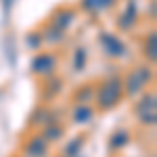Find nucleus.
Returning a JSON list of instances; mask_svg holds the SVG:
<instances>
[{
    "mask_svg": "<svg viewBox=\"0 0 157 157\" xmlns=\"http://www.w3.org/2000/svg\"><path fill=\"white\" fill-rule=\"evenodd\" d=\"M124 84L121 73H109L98 84H94V98L92 105L98 113H109L124 103Z\"/></svg>",
    "mask_w": 157,
    "mask_h": 157,
    "instance_id": "f257e3e1",
    "label": "nucleus"
},
{
    "mask_svg": "<svg viewBox=\"0 0 157 157\" xmlns=\"http://www.w3.org/2000/svg\"><path fill=\"white\" fill-rule=\"evenodd\" d=\"M121 84H124V97L134 101L140 92L155 84V67L149 63L132 65L126 73H121Z\"/></svg>",
    "mask_w": 157,
    "mask_h": 157,
    "instance_id": "f03ea898",
    "label": "nucleus"
},
{
    "mask_svg": "<svg viewBox=\"0 0 157 157\" xmlns=\"http://www.w3.org/2000/svg\"><path fill=\"white\" fill-rule=\"evenodd\" d=\"M134 117L143 128H155L157 124V92L151 88H147L145 92H140L134 98Z\"/></svg>",
    "mask_w": 157,
    "mask_h": 157,
    "instance_id": "7ed1b4c3",
    "label": "nucleus"
},
{
    "mask_svg": "<svg viewBox=\"0 0 157 157\" xmlns=\"http://www.w3.org/2000/svg\"><path fill=\"white\" fill-rule=\"evenodd\" d=\"M57 69H59V55L55 50H38L36 55L32 57L29 73L36 75L38 80L57 73Z\"/></svg>",
    "mask_w": 157,
    "mask_h": 157,
    "instance_id": "20e7f679",
    "label": "nucleus"
},
{
    "mask_svg": "<svg viewBox=\"0 0 157 157\" xmlns=\"http://www.w3.org/2000/svg\"><path fill=\"white\" fill-rule=\"evenodd\" d=\"M97 42H98V46H101V50L107 55L109 59L120 61V59H124V57H128V44H126L115 32H107V29L98 32Z\"/></svg>",
    "mask_w": 157,
    "mask_h": 157,
    "instance_id": "39448f33",
    "label": "nucleus"
},
{
    "mask_svg": "<svg viewBox=\"0 0 157 157\" xmlns=\"http://www.w3.org/2000/svg\"><path fill=\"white\" fill-rule=\"evenodd\" d=\"M140 21V11H138V4L134 0H126V6L115 15V27L121 34H130L136 29V25Z\"/></svg>",
    "mask_w": 157,
    "mask_h": 157,
    "instance_id": "423d86ee",
    "label": "nucleus"
},
{
    "mask_svg": "<svg viewBox=\"0 0 157 157\" xmlns=\"http://www.w3.org/2000/svg\"><path fill=\"white\" fill-rule=\"evenodd\" d=\"M63 90H65V80H63L61 75H57V73L42 78V80H40V86H38V92H40V101H42V103H52V101H57V98L63 94Z\"/></svg>",
    "mask_w": 157,
    "mask_h": 157,
    "instance_id": "0eeeda50",
    "label": "nucleus"
},
{
    "mask_svg": "<svg viewBox=\"0 0 157 157\" xmlns=\"http://www.w3.org/2000/svg\"><path fill=\"white\" fill-rule=\"evenodd\" d=\"M50 145L44 140V136L40 132L27 134L21 143V155L23 157H48Z\"/></svg>",
    "mask_w": 157,
    "mask_h": 157,
    "instance_id": "6e6552de",
    "label": "nucleus"
},
{
    "mask_svg": "<svg viewBox=\"0 0 157 157\" xmlns=\"http://www.w3.org/2000/svg\"><path fill=\"white\" fill-rule=\"evenodd\" d=\"M75 21H78V9L71 6V4H65V6L55 9V13L48 17V23L55 25L57 29H61V32H65V34L73 27Z\"/></svg>",
    "mask_w": 157,
    "mask_h": 157,
    "instance_id": "1a4fd4ad",
    "label": "nucleus"
},
{
    "mask_svg": "<svg viewBox=\"0 0 157 157\" xmlns=\"http://www.w3.org/2000/svg\"><path fill=\"white\" fill-rule=\"evenodd\" d=\"M120 0H80V11L88 17H101L117 6Z\"/></svg>",
    "mask_w": 157,
    "mask_h": 157,
    "instance_id": "9d476101",
    "label": "nucleus"
},
{
    "mask_svg": "<svg viewBox=\"0 0 157 157\" xmlns=\"http://www.w3.org/2000/svg\"><path fill=\"white\" fill-rule=\"evenodd\" d=\"M130 140H132V132H130V128H126V126H117L113 132L109 134V138H107V149H109V153L124 151L126 147L130 145Z\"/></svg>",
    "mask_w": 157,
    "mask_h": 157,
    "instance_id": "9b49d317",
    "label": "nucleus"
},
{
    "mask_svg": "<svg viewBox=\"0 0 157 157\" xmlns=\"http://www.w3.org/2000/svg\"><path fill=\"white\" fill-rule=\"evenodd\" d=\"M140 52H143V61L155 67L157 63V32L151 27L145 34L143 42H140Z\"/></svg>",
    "mask_w": 157,
    "mask_h": 157,
    "instance_id": "f8f14e48",
    "label": "nucleus"
},
{
    "mask_svg": "<svg viewBox=\"0 0 157 157\" xmlns=\"http://www.w3.org/2000/svg\"><path fill=\"white\" fill-rule=\"evenodd\" d=\"M69 113H71V121L75 126H88L94 120L97 109H94L92 103H73V109Z\"/></svg>",
    "mask_w": 157,
    "mask_h": 157,
    "instance_id": "ddd939ff",
    "label": "nucleus"
},
{
    "mask_svg": "<svg viewBox=\"0 0 157 157\" xmlns=\"http://www.w3.org/2000/svg\"><path fill=\"white\" fill-rule=\"evenodd\" d=\"M40 34H42V40H44V46H61L67 40V34L57 29L55 25H50L48 21H46V25L40 27Z\"/></svg>",
    "mask_w": 157,
    "mask_h": 157,
    "instance_id": "4468645a",
    "label": "nucleus"
},
{
    "mask_svg": "<svg viewBox=\"0 0 157 157\" xmlns=\"http://www.w3.org/2000/svg\"><path fill=\"white\" fill-rule=\"evenodd\" d=\"M40 134L44 136V140H46L48 145H55V143H59L61 138L65 136V126H63L61 121L44 124V126H40Z\"/></svg>",
    "mask_w": 157,
    "mask_h": 157,
    "instance_id": "2eb2a0df",
    "label": "nucleus"
},
{
    "mask_svg": "<svg viewBox=\"0 0 157 157\" xmlns=\"http://www.w3.org/2000/svg\"><path fill=\"white\" fill-rule=\"evenodd\" d=\"M73 103H92L94 98V84L92 82H84V84L75 86L71 92Z\"/></svg>",
    "mask_w": 157,
    "mask_h": 157,
    "instance_id": "dca6fc26",
    "label": "nucleus"
},
{
    "mask_svg": "<svg viewBox=\"0 0 157 157\" xmlns=\"http://www.w3.org/2000/svg\"><path fill=\"white\" fill-rule=\"evenodd\" d=\"M86 140H88V136H86V134H78V136H73L71 140L63 147V157H78L80 153H82Z\"/></svg>",
    "mask_w": 157,
    "mask_h": 157,
    "instance_id": "f3484780",
    "label": "nucleus"
},
{
    "mask_svg": "<svg viewBox=\"0 0 157 157\" xmlns=\"http://www.w3.org/2000/svg\"><path fill=\"white\" fill-rule=\"evenodd\" d=\"M73 71L80 73L86 69V65H88V48L86 46H75V50H73Z\"/></svg>",
    "mask_w": 157,
    "mask_h": 157,
    "instance_id": "a211bd4d",
    "label": "nucleus"
},
{
    "mask_svg": "<svg viewBox=\"0 0 157 157\" xmlns=\"http://www.w3.org/2000/svg\"><path fill=\"white\" fill-rule=\"evenodd\" d=\"M23 44L29 50H34V52H38V50L44 48V40H42L40 29H32V32H27V34H25V38H23Z\"/></svg>",
    "mask_w": 157,
    "mask_h": 157,
    "instance_id": "6ab92c4d",
    "label": "nucleus"
},
{
    "mask_svg": "<svg viewBox=\"0 0 157 157\" xmlns=\"http://www.w3.org/2000/svg\"><path fill=\"white\" fill-rule=\"evenodd\" d=\"M44 115H46V107H38L36 111H34V117H29L32 126H34V128H40V126L44 124Z\"/></svg>",
    "mask_w": 157,
    "mask_h": 157,
    "instance_id": "aec40b11",
    "label": "nucleus"
},
{
    "mask_svg": "<svg viewBox=\"0 0 157 157\" xmlns=\"http://www.w3.org/2000/svg\"><path fill=\"white\" fill-rule=\"evenodd\" d=\"M155 6H157L155 0H151V2L147 4V17H149L151 21H155Z\"/></svg>",
    "mask_w": 157,
    "mask_h": 157,
    "instance_id": "412c9836",
    "label": "nucleus"
},
{
    "mask_svg": "<svg viewBox=\"0 0 157 157\" xmlns=\"http://www.w3.org/2000/svg\"><path fill=\"white\" fill-rule=\"evenodd\" d=\"M13 157H23V155H13Z\"/></svg>",
    "mask_w": 157,
    "mask_h": 157,
    "instance_id": "4be33fe9",
    "label": "nucleus"
},
{
    "mask_svg": "<svg viewBox=\"0 0 157 157\" xmlns=\"http://www.w3.org/2000/svg\"><path fill=\"white\" fill-rule=\"evenodd\" d=\"M78 157H84V155H78Z\"/></svg>",
    "mask_w": 157,
    "mask_h": 157,
    "instance_id": "5701e85b",
    "label": "nucleus"
},
{
    "mask_svg": "<svg viewBox=\"0 0 157 157\" xmlns=\"http://www.w3.org/2000/svg\"><path fill=\"white\" fill-rule=\"evenodd\" d=\"M57 157H63V155H57Z\"/></svg>",
    "mask_w": 157,
    "mask_h": 157,
    "instance_id": "b1692460",
    "label": "nucleus"
}]
</instances>
